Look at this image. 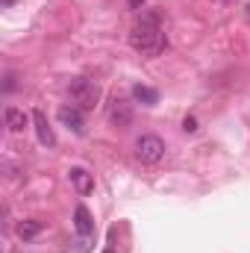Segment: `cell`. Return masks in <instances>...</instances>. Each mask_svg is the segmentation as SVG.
Instances as JSON below:
<instances>
[{
    "label": "cell",
    "mask_w": 250,
    "mask_h": 253,
    "mask_svg": "<svg viewBox=\"0 0 250 253\" xmlns=\"http://www.w3.org/2000/svg\"><path fill=\"white\" fill-rule=\"evenodd\" d=\"M183 129H186V132H194V129H197V121H194V118H186V121H183Z\"/></svg>",
    "instance_id": "5bb4252c"
},
{
    "label": "cell",
    "mask_w": 250,
    "mask_h": 253,
    "mask_svg": "<svg viewBox=\"0 0 250 253\" xmlns=\"http://www.w3.org/2000/svg\"><path fill=\"white\" fill-rule=\"evenodd\" d=\"M68 91H71L74 106L83 109V112H91V109L100 103V85H97L91 77H77V80H71Z\"/></svg>",
    "instance_id": "7a4b0ae2"
},
{
    "label": "cell",
    "mask_w": 250,
    "mask_h": 253,
    "mask_svg": "<svg viewBox=\"0 0 250 253\" xmlns=\"http://www.w3.org/2000/svg\"><path fill=\"white\" fill-rule=\"evenodd\" d=\"M3 118H6V126H9L12 132H21L24 126L30 124V118L24 115V109H15V106H6V112H3Z\"/></svg>",
    "instance_id": "9c48e42d"
},
{
    "label": "cell",
    "mask_w": 250,
    "mask_h": 253,
    "mask_svg": "<svg viewBox=\"0 0 250 253\" xmlns=\"http://www.w3.org/2000/svg\"><path fill=\"white\" fill-rule=\"evenodd\" d=\"M42 230H44V224H42V221H21V224H18V236H21L24 242L36 239Z\"/></svg>",
    "instance_id": "8fae6325"
},
{
    "label": "cell",
    "mask_w": 250,
    "mask_h": 253,
    "mask_svg": "<svg viewBox=\"0 0 250 253\" xmlns=\"http://www.w3.org/2000/svg\"><path fill=\"white\" fill-rule=\"evenodd\" d=\"M15 88V74H6V83H3V91H12Z\"/></svg>",
    "instance_id": "4fadbf2b"
},
{
    "label": "cell",
    "mask_w": 250,
    "mask_h": 253,
    "mask_svg": "<svg viewBox=\"0 0 250 253\" xmlns=\"http://www.w3.org/2000/svg\"><path fill=\"white\" fill-rule=\"evenodd\" d=\"M12 3H15V0H3V6H12Z\"/></svg>",
    "instance_id": "2e32d148"
},
{
    "label": "cell",
    "mask_w": 250,
    "mask_h": 253,
    "mask_svg": "<svg viewBox=\"0 0 250 253\" xmlns=\"http://www.w3.org/2000/svg\"><path fill=\"white\" fill-rule=\"evenodd\" d=\"M103 253H115V251H112V248H106V251H103Z\"/></svg>",
    "instance_id": "e0dca14e"
},
{
    "label": "cell",
    "mask_w": 250,
    "mask_h": 253,
    "mask_svg": "<svg viewBox=\"0 0 250 253\" xmlns=\"http://www.w3.org/2000/svg\"><path fill=\"white\" fill-rule=\"evenodd\" d=\"M91 245H94V236H80V239L68 248V253H88Z\"/></svg>",
    "instance_id": "7c38bea8"
},
{
    "label": "cell",
    "mask_w": 250,
    "mask_h": 253,
    "mask_svg": "<svg viewBox=\"0 0 250 253\" xmlns=\"http://www.w3.org/2000/svg\"><path fill=\"white\" fill-rule=\"evenodd\" d=\"M248 9H250V6H248Z\"/></svg>",
    "instance_id": "ac0fdd59"
},
{
    "label": "cell",
    "mask_w": 250,
    "mask_h": 253,
    "mask_svg": "<svg viewBox=\"0 0 250 253\" xmlns=\"http://www.w3.org/2000/svg\"><path fill=\"white\" fill-rule=\"evenodd\" d=\"M165 44H168V39H165L159 12H144L129 33V47L144 53V56H159L165 50Z\"/></svg>",
    "instance_id": "6da1fadb"
},
{
    "label": "cell",
    "mask_w": 250,
    "mask_h": 253,
    "mask_svg": "<svg viewBox=\"0 0 250 253\" xmlns=\"http://www.w3.org/2000/svg\"><path fill=\"white\" fill-rule=\"evenodd\" d=\"M132 97L138 100V103H144V106H156L159 103V91L156 88H150V85H132Z\"/></svg>",
    "instance_id": "30bf717a"
},
{
    "label": "cell",
    "mask_w": 250,
    "mask_h": 253,
    "mask_svg": "<svg viewBox=\"0 0 250 253\" xmlns=\"http://www.w3.org/2000/svg\"><path fill=\"white\" fill-rule=\"evenodd\" d=\"M33 124H36V132H39V141H42V144H47V147L56 144V135H53V129H50V124H47V118H44L42 109L33 112Z\"/></svg>",
    "instance_id": "8992f818"
},
{
    "label": "cell",
    "mask_w": 250,
    "mask_h": 253,
    "mask_svg": "<svg viewBox=\"0 0 250 253\" xmlns=\"http://www.w3.org/2000/svg\"><path fill=\"white\" fill-rule=\"evenodd\" d=\"M126 3H129V9H141L144 6V0H126Z\"/></svg>",
    "instance_id": "9a60e30c"
},
{
    "label": "cell",
    "mask_w": 250,
    "mask_h": 253,
    "mask_svg": "<svg viewBox=\"0 0 250 253\" xmlns=\"http://www.w3.org/2000/svg\"><path fill=\"white\" fill-rule=\"evenodd\" d=\"M68 180H71V186L80 191V194H88V191L94 189V177L85 168H71L68 171Z\"/></svg>",
    "instance_id": "52a82bcc"
},
{
    "label": "cell",
    "mask_w": 250,
    "mask_h": 253,
    "mask_svg": "<svg viewBox=\"0 0 250 253\" xmlns=\"http://www.w3.org/2000/svg\"><path fill=\"white\" fill-rule=\"evenodd\" d=\"M74 227H77V236H94V221H91L85 206L74 209Z\"/></svg>",
    "instance_id": "ba28073f"
},
{
    "label": "cell",
    "mask_w": 250,
    "mask_h": 253,
    "mask_svg": "<svg viewBox=\"0 0 250 253\" xmlns=\"http://www.w3.org/2000/svg\"><path fill=\"white\" fill-rule=\"evenodd\" d=\"M109 121L115 126H129L132 124V103L124 97H112L109 103Z\"/></svg>",
    "instance_id": "5b68a950"
},
{
    "label": "cell",
    "mask_w": 250,
    "mask_h": 253,
    "mask_svg": "<svg viewBox=\"0 0 250 253\" xmlns=\"http://www.w3.org/2000/svg\"><path fill=\"white\" fill-rule=\"evenodd\" d=\"M56 118H59V124H62V126H68V129H71V132H77V135H83V132H85V121H83V109H77L74 103H65V106H59Z\"/></svg>",
    "instance_id": "277c9868"
},
{
    "label": "cell",
    "mask_w": 250,
    "mask_h": 253,
    "mask_svg": "<svg viewBox=\"0 0 250 253\" xmlns=\"http://www.w3.org/2000/svg\"><path fill=\"white\" fill-rule=\"evenodd\" d=\"M135 156L144 162V165H156L162 156H165V144L159 135H141L135 141Z\"/></svg>",
    "instance_id": "3957f363"
}]
</instances>
